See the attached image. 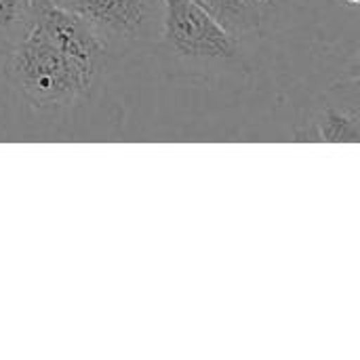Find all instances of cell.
Returning a JSON list of instances; mask_svg holds the SVG:
<instances>
[{"label":"cell","instance_id":"obj_5","mask_svg":"<svg viewBox=\"0 0 360 360\" xmlns=\"http://www.w3.org/2000/svg\"><path fill=\"white\" fill-rule=\"evenodd\" d=\"M295 139L319 143H356L360 139V112L356 99L344 103H327L319 108Z\"/></svg>","mask_w":360,"mask_h":360},{"label":"cell","instance_id":"obj_8","mask_svg":"<svg viewBox=\"0 0 360 360\" xmlns=\"http://www.w3.org/2000/svg\"><path fill=\"white\" fill-rule=\"evenodd\" d=\"M262 8H272L276 4V0H255Z\"/></svg>","mask_w":360,"mask_h":360},{"label":"cell","instance_id":"obj_3","mask_svg":"<svg viewBox=\"0 0 360 360\" xmlns=\"http://www.w3.org/2000/svg\"><path fill=\"white\" fill-rule=\"evenodd\" d=\"M82 19L105 55H118L160 32L162 0H53Z\"/></svg>","mask_w":360,"mask_h":360},{"label":"cell","instance_id":"obj_4","mask_svg":"<svg viewBox=\"0 0 360 360\" xmlns=\"http://www.w3.org/2000/svg\"><path fill=\"white\" fill-rule=\"evenodd\" d=\"M30 23L38 27L86 76L97 80L105 51L82 19L53 0H32Z\"/></svg>","mask_w":360,"mask_h":360},{"label":"cell","instance_id":"obj_9","mask_svg":"<svg viewBox=\"0 0 360 360\" xmlns=\"http://www.w3.org/2000/svg\"><path fill=\"white\" fill-rule=\"evenodd\" d=\"M346 2H348L350 6H356V4H359V0H346Z\"/></svg>","mask_w":360,"mask_h":360},{"label":"cell","instance_id":"obj_1","mask_svg":"<svg viewBox=\"0 0 360 360\" xmlns=\"http://www.w3.org/2000/svg\"><path fill=\"white\" fill-rule=\"evenodd\" d=\"M6 74L25 103L40 110L72 105L89 97L97 82L32 23L25 36L8 49Z\"/></svg>","mask_w":360,"mask_h":360},{"label":"cell","instance_id":"obj_6","mask_svg":"<svg viewBox=\"0 0 360 360\" xmlns=\"http://www.w3.org/2000/svg\"><path fill=\"white\" fill-rule=\"evenodd\" d=\"M236 40L259 30L264 8L255 0H194Z\"/></svg>","mask_w":360,"mask_h":360},{"label":"cell","instance_id":"obj_7","mask_svg":"<svg viewBox=\"0 0 360 360\" xmlns=\"http://www.w3.org/2000/svg\"><path fill=\"white\" fill-rule=\"evenodd\" d=\"M32 0H0V44L13 49L30 27Z\"/></svg>","mask_w":360,"mask_h":360},{"label":"cell","instance_id":"obj_2","mask_svg":"<svg viewBox=\"0 0 360 360\" xmlns=\"http://www.w3.org/2000/svg\"><path fill=\"white\" fill-rule=\"evenodd\" d=\"M160 49L186 63H219L238 57V42L194 0H162Z\"/></svg>","mask_w":360,"mask_h":360}]
</instances>
